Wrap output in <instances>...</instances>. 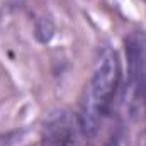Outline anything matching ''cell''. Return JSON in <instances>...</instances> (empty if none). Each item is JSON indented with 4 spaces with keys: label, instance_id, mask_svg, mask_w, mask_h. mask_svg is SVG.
Returning a JSON list of instances; mask_svg holds the SVG:
<instances>
[{
    "label": "cell",
    "instance_id": "cell-3",
    "mask_svg": "<svg viewBox=\"0 0 146 146\" xmlns=\"http://www.w3.org/2000/svg\"><path fill=\"white\" fill-rule=\"evenodd\" d=\"M41 146H76V124L68 112H56L46 119Z\"/></svg>",
    "mask_w": 146,
    "mask_h": 146
},
{
    "label": "cell",
    "instance_id": "cell-1",
    "mask_svg": "<svg viewBox=\"0 0 146 146\" xmlns=\"http://www.w3.org/2000/svg\"><path fill=\"white\" fill-rule=\"evenodd\" d=\"M121 83V65L117 53L104 48L95 61L90 82L85 90L80 110V126L85 134L92 136L102 126L106 115L114 104Z\"/></svg>",
    "mask_w": 146,
    "mask_h": 146
},
{
    "label": "cell",
    "instance_id": "cell-5",
    "mask_svg": "<svg viewBox=\"0 0 146 146\" xmlns=\"http://www.w3.org/2000/svg\"><path fill=\"white\" fill-rule=\"evenodd\" d=\"M141 102L145 104V110H146V94H145V95H143V100H141Z\"/></svg>",
    "mask_w": 146,
    "mask_h": 146
},
{
    "label": "cell",
    "instance_id": "cell-2",
    "mask_svg": "<svg viewBox=\"0 0 146 146\" xmlns=\"http://www.w3.org/2000/svg\"><path fill=\"white\" fill-rule=\"evenodd\" d=\"M127 87L134 100L146 94V33L134 31L126 37Z\"/></svg>",
    "mask_w": 146,
    "mask_h": 146
},
{
    "label": "cell",
    "instance_id": "cell-4",
    "mask_svg": "<svg viewBox=\"0 0 146 146\" xmlns=\"http://www.w3.org/2000/svg\"><path fill=\"white\" fill-rule=\"evenodd\" d=\"M21 136L19 131H10V133H3L0 134V146H10L17 141V138Z\"/></svg>",
    "mask_w": 146,
    "mask_h": 146
}]
</instances>
